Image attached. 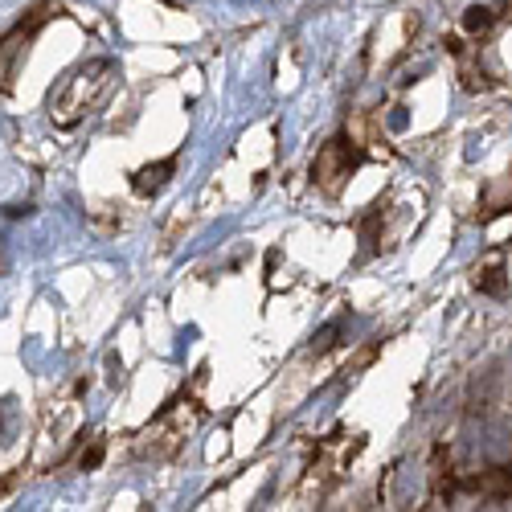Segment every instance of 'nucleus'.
Here are the masks:
<instances>
[{
    "label": "nucleus",
    "mask_w": 512,
    "mask_h": 512,
    "mask_svg": "<svg viewBox=\"0 0 512 512\" xmlns=\"http://www.w3.org/2000/svg\"><path fill=\"white\" fill-rule=\"evenodd\" d=\"M119 87V66L111 58H95L87 66L70 70L58 87L50 91V119L54 127H78L87 115H95L111 91Z\"/></svg>",
    "instance_id": "obj_1"
},
{
    "label": "nucleus",
    "mask_w": 512,
    "mask_h": 512,
    "mask_svg": "<svg viewBox=\"0 0 512 512\" xmlns=\"http://www.w3.org/2000/svg\"><path fill=\"white\" fill-rule=\"evenodd\" d=\"M50 17H58V5H37L29 9L5 37H0V95L13 91V78L21 74V62L29 54V41L41 33V25H46Z\"/></svg>",
    "instance_id": "obj_2"
},
{
    "label": "nucleus",
    "mask_w": 512,
    "mask_h": 512,
    "mask_svg": "<svg viewBox=\"0 0 512 512\" xmlns=\"http://www.w3.org/2000/svg\"><path fill=\"white\" fill-rule=\"evenodd\" d=\"M357 164H361V148H357L353 140H345V136H336V140H328V144L316 152V160H312V181H316L324 193H340V185H345V177L353 173Z\"/></svg>",
    "instance_id": "obj_3"
},
{
    "label": "nucleus",
    "mask_w": 512,
    "mask_h": 512,
    "mask_svg": "<svg viewBox=\"0 0 512 512\" xmlns=\"http://www.w3.org/2000/svg\"><path fill=\"white\" fill-rule=\"evenodd\" d=\"M177 173V156H168V160H160V164H148V168H140V173L132 177V189L140 193V197H152V193H160L164 185H168V177Z\"/></svg>",
    "instance_id": "obj_4"
},
{
    "label": "nucleus",
    "mask_w": 512,
    "mask_h": 512,
    "mask_svg": "<svg viewBox=\"0 0 512 512\" xmlns=\"http://www.w3.org/2000/svg\"><path fill=\"white\" fill-rule=\"evenodd\" d=\"M492 21H496V13H492V9H467L463 29H467V33H488V29H492Z\"/></svg>",
    "instance_id": "obj_5"
},
{
    "label": "nucleus",
    "mask_w": 512,
    "mask_h": 512,
    "mask_svg": "<svg viewBox=\"0 0 512 512\" xmlns=\"http://www.w3.org/2000/svg\"><path fill=\"white\" fill-rule=\"evenodd\" d=\"M500 275H504L500 267L480 271V275H476V287H480V291H488V295H504V279H500Z\"/></svg>",
    "instance_id": "obj_6"
},
{
    "label": "nucleus",
    "mask_w": 512,
    "mask_h": 512,
    "mask_svg": "<svg viewBox=\"0 0 512 512\" xmlns=\"http://www.w3.org/2000/svg\"><path fill=\"white\" fill-rule=\"evenodd\" d=\"M78 463H82V472H91V467H99V463H103V443H95L91 451H82V459H78Z\"/></svg>",
    "instance_id": "obj_7"
},
{
    "label": "nucleus",
    "mask_w": 512,
    "mask_h": 512,
    "mask_svg": "<svg viewBox=\"0 0 512 512\" xmlns=\"http://www.w3.org/2000/svg\"><path fill=\"white\" fill-rule=\"evenodd\" d=\"M17 484H21V472H9L5 480H0V496H9V492H13Z\"/></svg>",
    "instance_id": "obj_8"
}]
</instances>
